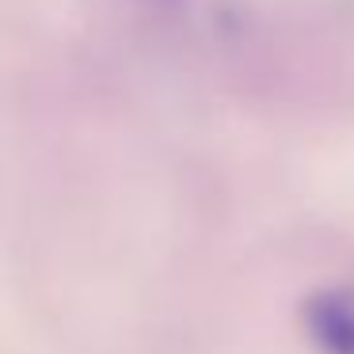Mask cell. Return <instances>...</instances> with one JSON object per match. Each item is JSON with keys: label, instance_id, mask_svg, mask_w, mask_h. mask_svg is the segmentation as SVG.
<instances>
[{"label": "cell", "instance_id": "cell-1", "mask_svg": "<svg viewBox=\"0 0 354 354\" xmlns=\"http://www.w3.org/2000/svg\"><path fill=\"white\" fill-rule=\"evenodd\" d=\"M301 324L320 354H354V290L328 286L308 293L301 305Z\"/></svg>", "mask_w": 354, "mask_h": 354}, {"label": "cell", "instance_id": "cell-2", "mask_svg": "<svg viewBox=\"0 0 354 354\" xmlns=\"http://www.w3.org/2000/svg\"><path fill=\"white\" fill-rule=\"evenodd\" d=\"M164 4H176V0H164Z\"/></svg>", "mask_w": 354, "mask_h": 354}]
</instances>
